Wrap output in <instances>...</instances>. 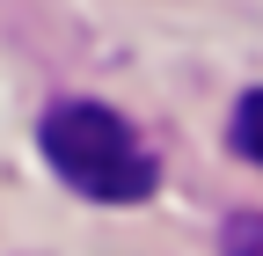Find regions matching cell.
<instances>
[{"instance_id":"1","label":"cell","mask_w":263,"mask_h":256,"mask_svg":"<svg viewBox=\"0 0 263 256\" xmlns=\"http://www.w3.org/2000/svg\"><path fill=\"white\" fill-rule=\"evenodd\" d=\"M44 154L51 169L81 190V198H103V205H139L154 190V154L132 124L103 103H59L44 110Z\"/></svg>"},{"instance_id":"2","label":"cell","mask_w":263,"mask_h":256,"mask_svg":"<svg viewBox=\"0 0 263 256\" xmlns=\"http://www.w3.org/2000/svg\"><path fill=\"white\" fill-rule=\"evenodd\" d=\"M234 147L249 154V161H263V88L241 95V110H234Z\"/></svg>"},{"instance_id":"3","label":"cell","mask_w":263,"mask_h":256,"mask_svg":"<svg viewBox=\"0 0 263 256\" xmlns=\"http://www.w3.org/2000/svg\"><path fill=\"white\" fill-rule=\"evenodd\" d=\"M227 256H263V212H234L227 220Z\"/></svg>"}]
</instances>
